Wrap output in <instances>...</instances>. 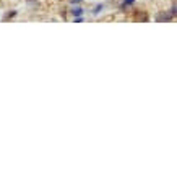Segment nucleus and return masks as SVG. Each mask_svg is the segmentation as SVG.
<instances>
[{"label": "nucleus", "mask_w": 177, "mask_h": 177, "mask_svg": "<svg viewBox=\"0 0 177 177\" xmlns=\"http://www.w3.org/2000/svg\"><path fill=\"white\" fill-rule=\"evenodd\" d=\"M72 13H73V15H76V16H80L81 13H83V10L81 8H75V10H72Z\"/></svg>", "instance_id": "obj_1"}, {"label": "nucleus", "mask_w": 177, "mask_h": 177, "mask_svg": "<svg viewBox=\"0 0 177 177\" xmlns=\"http://www.w3.org/2000/svg\"><path fill=\"white\" fill-rule=\"evenodd\" d=\"M133 2V0H125V2H124V5H129V3H132Z\"/></svg>", "instance_id": "obj_2"}]
</instances>
